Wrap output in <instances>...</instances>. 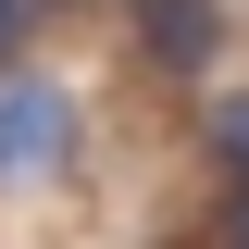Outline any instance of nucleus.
I'll return each mask as SVG.
<instances>
[{
    "label": "nucleus",
    "instance_id": "39448f33",
    "mask_svg": "<svg viewBox=\"0 0 249 249\" xmlns=\"http://www.w3.org/2000/svg\"><path fill=\"white\" fill-rule=\"evenodd\" d=\"M224 249H249V187H224Z\"/></svg>",
    "mask_w": 249,
    "mask_h": 249
},
{
    "label": "nucleus",
    "instance_id": "20e7f679",
    "mask_svg": "<svg viewBox=\"0 0 249 249\" xmlns=\"http://www.w3.org/2000/svg\"><path fill=\"white\" fill-rule=\"evenodd\" d=\"M25 25H37V0H0V62H25Z\"/></svg>",
    "mask_w": 249,
    "mask_h": 249
},
{
    "label": "nucleus",
    "instance_id": "7ed1b4c3",
    "mask_svg": "<svg viewBox=\"0 0 249 249\" xmlns=\"http://www.w3.org/2000/svg\"><path fill=\"white\" fill-rule=\"evenodd\" d=\"M199 137H212V175H224V187H249V88H237V100H212V124H199Z\"/></svg>",
    "mask_w": 249,
    "mask_h": 249
},
{
    "label": "nucleus",
    "instance_id": "f03ea898",
    "mask_svg": "<svg viewBox=\"0 0 249 249\" xmlns=\"http://www.w3.org/2000/svg\"><path fill=\"white\" fill-rule=\"evenodd\" d=\"M137 50L162 75H212L224 62V0H137Z\"/></svg>",
    "mask_w": 249,
    "mask_h": 249
},
{
    "label": "nucleus",
    "instance_id": "f257e3e1",
    "mask_svg": "<svg viewBox=\"0 0 249 249\" xmlns=\"http://www.w3.org/2000/svg\"><path fill=\"white\" fill-rule=\"evenodd\" d=\"M75 162V88L37 62H0V187H37Z\"/></svg>",
    "mask_w": 249,
    "mask_h": 249
}]
</instances>
